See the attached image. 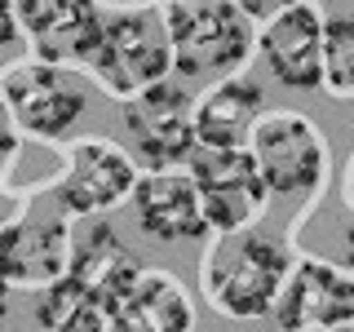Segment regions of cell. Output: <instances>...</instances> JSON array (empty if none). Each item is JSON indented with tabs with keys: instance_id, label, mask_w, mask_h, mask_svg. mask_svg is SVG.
Here are the masks:
<instances>
[{
	"instance_id": "obj_14",
	"label": "cell",
	"mask_w": 354,
	"mask_h": 332,
	"mask_svg": "<svg viewBox=\"0 0 354 332\" xmlns=\"http://www.w3.org/2000/svg\"><path fill=\"white\" fill-rule=\"evenodd\" d=\"M66 279H71L75 288H84V293L115 319V310L124 306L133 284L142 279V261L120 243V235L106 226V221H97V226H88L84 239H75Z\"/></svg>"
},
{
	"instance_id": "obj_8",
	"label": "cell",
	"mask_w": 354,
	"mask_h": 332,
	"mask_svg": "<svg viewBox=\"0 0 354 332\" xmlns=\"http://www.w3.org/2000/svg\"><path fill=\"white\" fill-rule=\"evenodd\" d=\"M191 177L204 199V217L217 235H239L252 230L270 204V186L257 169L248 147L239 151H213V147H195L191 155Z\"/></svg>"
},
{
	"instance_id": "obj_6",
	"label": "cell",
	"mask_w": 354,
	"mask_h": 332,
	"mask_svg": "<svg viewBox=\"0 0 354 332\" xmlns=\"http://www.w3.org/2000/svg\"><path fill=\"white\" fill-rule=\"evenodd\" d=\"M124 133L142 173L186 169L195 155V98L173 75L124 102Z\"/></svg>"
},
{
	"instance_id": "obj_20",
	"label": "cell",
	"mask_w": 354,
	"mask_h": 332,
	"mask_svg": "<svg viewBox=\"0 0 354 332\" xmlns=\"http://www.w3.org/2000/svg\"><path fill=\"white\" fill-rule=\"evenodd\" d=\"M18 151V124H14V111L5 102V89H0V155H14Z\"/></svg>"
},
{
	"instance_id": "obj_7",
	"label": "cell",
	"mask_w": 354,
	"mask_h": 332,
	"mask_svg": "<svg viewBox=\"0 0 354 332\" xmlns=\"http://www.w3.org/2000/svg\"><path fill=\"white\" fill-rule=\"evenodd\" d=\"M248 151L270 195H315L328 182V138L301 111H266Z\"/></svg>"
},
{
	"instance_id": "obj_11",
	"label": "cell",
	"mask_w": 354,
	"mask_h": 332,
	"mask_svg": "<svg viewBox=\"0 0 354 332\" xmlns=\"http://www.w3.org/2000/svg\"><path fill=\"white\" fill-rule=\"evenodd\" d=\"M71 226L53 208L49 217L22 213L9 226H0V279L9 288H49L71 270Z\"/></svg>"
},
{
	"instance_id": "obj_19",
	"label": "cell",
	"mask_w": 354,
	"mask_h": 332,
	"mask_svg": "<svg viewBox=\"0 0 354 332\" xmlns=\"http://www.w3.org/2000/svg\"><path fill=\"white\" fill-rule=\"evenodd\" d=\"M22 40V27H18V0H0V49Z\"/></svg>"
},
{
	"instance_id": "obj_3",
	"label": "cell",
	"mask_w": 354,
	"mask_h": 332,
	"mask_svg": "<svg viewBox=\"0 0 354 332\" xmlns=\"http://www.w3.org/2000/svg\"><path fill=\"white\" fill-rule=\"evenodd\" d=\"M88 80H97L111 98L129 102L142 89L173 75V44L164 27V9H111L102 22V36L80 62Z\"/></svg>"
},
{
	"instance_id": "obj_1",
	"label": "cell",
	"mask_w": 354,
	"mask_h": 332,
	"mask_svg": "<svg viewBox=\"0 0 354 332\" xmlns=\"http://www.w3.org/2000/svg\"><path fill=\"white\" fill-rule=\"evenodd\" d=\"M288 275H292V257L279 239L261 230H239V235H217V243L204 252L199 288L217 315L266 319L279 306Z\"/></svg>"
},
{
	"instance_id": "obj_15",
	"label": "cell",
	"mask_w": 354,
	"mask_h": 332,
	"mask_svg": "<svg viewBox=\"0 0 354 332\" xmlns=\"http://www.w3.org/2000/svg\"><path fill=\"white\" fill-rule=\"evenodd\" d=\"M266 116V93L261 84L230 75L213 84L204 98H195V142L213 151H239L252 142V129Z\"/></svg>"
},
{
	"instance_id": "obj_12",
	"label": "cell",
	"mask_w": 354,
	"mask_h": 332,
	"mask_svg": "<svg viewBox=\"0 0 354 332\" xmlns=\"http://www.w3.org/2000/svg\"><path fill=\"white\" fill-rule=\"evenodd\" d=\"M102 0H18V27L31 58L53 66H80L102 36Z\"/></svg>"
},
{
	"instance_id": "obj_24",
	"label": "cell",
	"mask_w": 354,
	"mask_h": 332,
	"mask_svg": "<svg viewBox=\"0 0 354 332\" xmlns=\"http://www.w3.org/2000/svg\"><path fill=\"white\" fill-rule=\"evenodd\" d=\"M328 332H354V319H350V324H337V328H328Z\"/></svg>"
},
{
	"instance_id": "obj_5",
	"label": "cell",
	"mask_w": 354,
	"mask_h": 332,
	"mask_svg": "<svg viewBox=\"0 0 354 332\" xmlns=\"http://www.w3.org/2000/svg\"><path fill=\"white\" fill-rule=\"evenodd\" d=\"M138 182H142V164L133 160V151H124L111 138H80L71 142L62 173L44 191H49L53 208L62 217H93L133 199Z\"/></svg>"
},
{
	"instance_id": "obj_23",
	"label": "cell",
	"mask_w": 354,
	"mask_h": 332,
	"mask_svg": "<svg viewBox=\"0 0 354 332\" xmlns=\"http://www.w3.org/2000/svg\"><path fill=\"white\" fill-rule=\"evenodd\" d=\"M9 293H14V288L0 279V332H5V319H9Z\"/></svg>"
},
{
	"instance_id": "obj_25",
	"label": "cell",
	"mask_w": 354,
	"mask_h": 332,
	"mask_svg": "<svg viewBox=\"0 0 354 332\" xmlns=\"http://www.w3.org/2000/svg\"><path fill=\"white\" fill-rule=\"evenodd\" d=\"M164 5H169V0H164Z\"/></svg>"
},
{
	"instance_id": "obj_2",
	"label": "cell",
	"mask_w": 354,
	"mask_h": 332,
	"mask_svg": "<svg viewBox=\"0 0 354 332\" xmlns=\"http://www.w3.org/2000/svg\"><path fill=\"white\" fill-rule=\"evenodd\" d=\"M164 27L182 80H230L257 49V22L230 0H169Z\"/></svg>"
},
{
	"instance_id": "obj_4",
	"label": "cell",
	"mask_w": 354,
	"mask_h": 332,
	"mask_svg": "<svg viewBox=\"0 0 354 332\" xmlns=\"http://www.w3.org/2000/svg\"><path fill=\"white\" fill-rule=\"evenodd\" d=\"M0 89H5L9 111H14L18 133L40 138V142H66L75 120L88 107L84 75H75L71 66L40 62V58H22L14 66H5Z\"/></svg>"
},
{
	"instance_id": "obj_21",
	"label": "cell",
	"mask_w": 354,
	"mask_h": 332,
	"mask_svg": "<svg viewBox=\"0 0 354 332\" xmlns=\"http://www.w3.org/2000/svg\"><path fill=\"white\" fill-rule=\"evenodd\" d=\"M230 5H239V9H243V14H248L252 22H257V18L266 22V18H274V14H279L283 5H292V0H230Z\"/></svg>"
},
{
	"instance_id": "obj_13",
	"label": "cell",
	"mask_w": 354,
	"mask_h": 332,
	"mask_svg": "<svg viewBox=\"0 0 354 332\" xmlns=\"http://www.w3.org/2000/svg\"><path fill=\"white\" fill-rule=\"evenodd\" d=\"M133 213H138V226L151 239H164V243H191L213 235L191 169L142 173L138 191H133Z\"/></svg>"
},
{
	"instance_id": "obj_9",
	"label": "cell",
	"mask_w": 354,
	"mask_h": 332,
	"mask_svg": "<svg viewBox=\"0 0 354 332\" xmlns=\"http://www.w3.org/2000/svg\"><path fill=\"white\" fill-rule=\"evenodd\" d=\"M324 22L328 18L319 14L315 0H292L261 22L257 53L283 89H297V93L324 89Z\"/></svg>"
},
{
	"instance_id": "obj_18",
	"label": "cell",
	"mask_w": 354,
	"mask_h": 332,
	"mask_svg": "<svg viewBox=\"0 0 354 332\" xmlns=\"http://www.w3.org/2000/svg\"><path fill=\"white\" fill-rule=\"evenodd\" d=\"M324 89L332 98H354V14L324 22Z\"/></svg>"
},
{
	"instance_id": "obj_10",
	"label": "cell",
	"mask_w": 354,
	"mask_h": 332,
	"mask_svg": "<svg viewBox=\"0 0 354 332\" xmlns=\"http://www.w3.org/2000/svg\"><path fill=\"white\" fill-rule=\"evenodd\" d=\"M354 319V275L337 261L324 257H301L292 261L279 306H274V324L279 332H328L337 324Z\"/></svg>"
},
{
	"instance_id": "obj_22",
	"label": "cell",
	"mask_w": 354,
	"mask_h": 332,
	"mask_svg": "<svg viewBox=\"0 0 354 332\" xmlns=\"http://www.w3.org/2000/svg\"><path fill=\"white\" fill-rule=\"evenodd\" d=\"M346 270L354 275V217L346 221Z\"/></svg>"
},
{
	"instance_id": "obj_17",
	"label": "cell",
	"mask_w": 354,
	"mask_h": 332,
	"mask_svg": "<svg viewBox=\"0 0 354 332\" xmlns=\"http://www.w3.org/2000/svg\"><path fill=\"white\" fill-rule=\"evenodd\" d=\"M36 324L44 332H111V315L71 279L49 284L36 302Z\"/></svg>"
},
{
	"instance_id": "obj_16",
	"label": "cell",
	"mask_w": 354,
	"mask_h": 332,
	"mask_svg": "<svg viewBox=\"0 0 354 332\" xmlns=\"http://www.w3.org/2000/svg\"><path fill=\"white\" fill-rule=\"evenodd\" d=\"M111 332H195V306L182 279L169 270H142L111 319Z\"/></svg>"
}]
</instances>
